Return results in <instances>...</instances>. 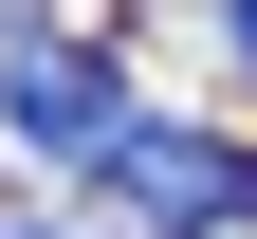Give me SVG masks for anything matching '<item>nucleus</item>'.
Wrapping results in <instances>:
<instances>
[{"label":"nucleus","mask_w":257,"mask_h":239,"mask_svg":"<svg viewBox=\"0 0 257 239\" xmlns=\"http://www.w3.org/2000/svg\"><path fill=\"white\" fill-rule=\"evenodd\" d=\"M92 184H110L147 239H257V147H220V129H166V111H128L110 147H92Z\"/></svg>","instance_id":"1"},{"label":"nucleus","mask_w":257,"mask_h":239,"mask_svg":"<svg viewBox=\"0 0 257 239\" xmlns=\"http://www.w3.org/2000/svg\"><path fill=\"white\" fill-rule=\"evenodd\" d=\"M220 19H239V74H257V0H220Z\"/></svg>","instance_id":"3"},{"label":"nucleus","mask_w":257,"mask_h":239,"mask_svg":"<svg viewBox=\"0 0 257 239\" xmlns=\"http://www.w3.org/2000/svg\"><path fill=\"white\" fill-rule=\"evenodd\" d=\"M0 239H37V221H0Z\"/></svg>","instance_id":"4"},{"label":"nucleus","mask_w":257,"mask_h":239,"mask_svg":"<svg viewBox=\"0 0 257 239\" xmlns=\"http://www.w3.org/2000/svg\"><path fill=\"white\" fill-rule=\"evenodd\" d=\"M0 129L55 147V166H92V147L128 129V74H110L92 37H19V55H0Z\"/></svg>","instance_id":"2"}]
</instances>
